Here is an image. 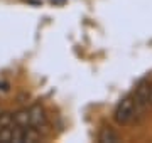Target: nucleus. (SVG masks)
<instances>
[{
    "label": "nucleus",
    "mask_w": 152,
    "mask_h": 143,
    "mask_svg": "<svg viewBox=\"0 0 152 143\" xmlns=\"http://www.w3.org/2000/svg\"><path fill=\"white\" fill-rule=\"evenodd\" d=\"M29 116H31V126L41 130V126L46 125V111L41 105H32L29 108Z\"/></svg>",
    "instance_id": "3"
},
{
    "label": "nucleus",
    "mask_w": 152,
    "mask_h": 143,
    "mask_svg": "<svg viewBox=\"0 0 152 143\" xmlns=\"http://www.w3.org/2000/svg\"><path fill=\"white\" fill-rule=\"evenodd\" d=\"M41 140V131L34 126H26L24 128V138L22 143H36Z\"/></svg>",
    "instance_id": "6"
},
{
    "label": "nucleus",
    "mask_w": 152,
    "mask_h": 143,
    "mask_svg": "<svg viewBox=\"0 0 152 143\" xmlns=\"http://www.w3.org/2000/svg\"><path fill=\"white\" fill-rule=\"evenodd\" d=\"M12 123L14 126H31V116H29V108H20L15 113H12Z\"/></svg>",
    "instance_id": "4"
},
{
    "label": "nucleus",
    "mask_w": 152,
    "mask_h": 143,
    "mask_svg": "<svg viewBox=\"0 0 152 143\" xmlns=\"http://www.w3.org/2000/svg\"><path fill=\"white\" fill-rule=\"evenodd\" d=\"M151 103H152V88H151Z\"/></svg>",
    "instance_id": "9"
},
{
    "label": "nucleus",
    "mask_w": 152,
    "mask_h": 143,
    "mask_svg": "<svg viewBox=\"0 0 152 143\" xmlns=\"http://www.w3.org/2000/svg\"><path fill=\"white\" fill-rule=\"evenodd\" d=\"M12 142V128L2 126L0 128V143H10Z\"/></svg>",
    "instance_id": "7"
},
{
    "label": "nucleus",
    "mask_w": 152,
    "mask_h": 143,
    "mask_svg": "<svg viewBox=\"0 0 152 143\" xmlns=\"http://www.w3.org/2000/svg\"><path fill=\"white\" fill-rule=\"evenodd\" d=\"M134 101H135L137 115H139V113H144L145 108L149 106V101H151V84H149V81H142V83L137 86Z\"/></svg>",
    "instance_id": "2"
},
{
    "label": "nucleus",
    "mask_w": 152,
    "mask_h": 143,
    "mask_svg": "<svg viewBox=\"0 0 152 143\" xmlns=\"http://www.w3.org/2000/svg\"><path fill=\"white\" fill-rule=\"evenodd\" d=\"M137 115V110H135V101L134 98L127 96L120 101L117 108L113 111V120L118 123V125H129Z\"/></svg>",
    "instance_id": "1"
},
{
    "label": "nucleus",
    "mask_w": 152,
    "mask_h": 143,
    "mask_svg": "<svg viewBox=\"0 0 152 143\" xmlns=\"http://www.w3.org/2000/svg\"><path fill=\"white\" fill-rule=\"evenodd\" d=\"M98 142L100 143H117V142H120V136L113 128L103 126L100 130V133H98Z\"/></svg>",
    "instance_id": "5"
},
{
    "label": "nucleus",
    "mask_w": 152,
    "mask_h": 143,
    "mask_svg": "<svg viewBox=\"0 0 152 143\" xmlns=\"http://www.w3.org/2000/svg\"><path fill=\"white\" fill-rule=\"evenodd\" d=\"M10 125H12V113L2 111V113H0V128L2 126H10Z\"/></svg>",
    "instance_id": "8"
}]
</instances>
